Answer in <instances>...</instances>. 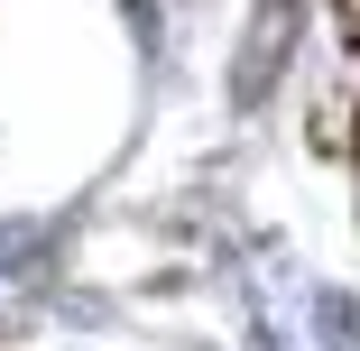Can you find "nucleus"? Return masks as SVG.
<instances>
[{
	"label": "nucleus",
	"mask_w": 360,
	"mask_h": 351,
	"mask_svg": "<svg viewBox=\"0 0 360 351\" xmlns=\"http://www.w3.org/2000/svg\"><path fill=\"white\" fill-rule=\"evenodd\" d=\"M342 28H351V37H360V0H342Z\"/></svg>",
	"instance_id": "f257e3e1"
}]
</instances>
